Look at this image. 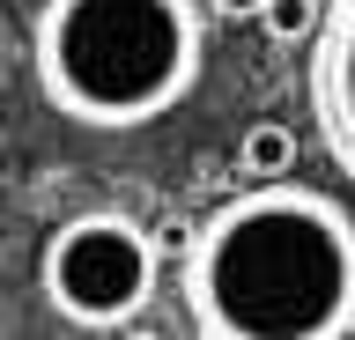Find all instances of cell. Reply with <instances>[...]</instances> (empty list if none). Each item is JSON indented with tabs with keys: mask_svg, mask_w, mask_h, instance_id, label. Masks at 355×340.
<instances>
[{
	"mask_svg": "<svg viewBox=\"0 0 355 340\" xmlns=\"http://www.w3.org/2000/svg\"><path fill=\"white\" fill-rule=\"evenodd\" d=\"M207 8H215V15H230V23H244V15L259 23V8H266V0H207Z\"/></svg>",
	"mask_w": 355,
	"mask_h": 340,
	"instance_id": "cell-8",
	"label": "cell"
},
{
	"mask_svg": "<svg viewBox=\"0 0 355 340\" xmlns=\"http://www.w3.org/2000/svg\"><path fill=\"white\" fill-rule=\"evenodd\" d=\"M44 104L89 134H141L193 96L207 67L200 0H44L30 23Z\"/></svg>",
	"mask_w": 355,
	"mask_h": 340,
	"instance_id": "cell-2",
	"label": "cell"
},
{
	"mask_svg": "<svg viewBox=\"0 0 355 340\" xmlns=\"http://www.w3.org/2000/svg\"><path fill=\"white\" fill-rule=\"evenodd\" d=\"M259 23H266V37H274V45H311V37H318V23H326V8H318V0H266Z\"/></svg>",
	"mask_w": 355,
	"mask_h": 340,
	"instance_id": "cell-6",
	"label": "cell"
},
{
	"mask_svg": "<svg viewBox=\"0 0 355 340\" xmlns=\"http://www.w3.org/2000/svg\"><path fill=\"white\" fill-rule=\"evenodd\" d=\"M178 296L200 340H348L355 215L318 185L252 178L200 222Z\"/></svg>",
	"mask_w": 355,
	"mask_h": 340,
	"instance_id": "cell-1",
	"label": "cell"
},
{
	"mask_svg": "<svg viewBox=\"0 0 355 340\" xmlns=\"http://www.w3.org/2000/svg\"><path fill=\"white\" fill-rule=\"evenodd\" d=\"M0 15H8V0H0Z\"/></svg>",
	"mask_w": 355,
	"mask_h": 340,
	"instance_id": "cell-9",
	"label": "cell"
},
{
	"mask_svg": "<svg viewBox=\"0 0 355 340\" xmlns=\"http://www.w3.org/2000/svg\"><path fill=\"white\" fill-rule=\"evenodd\" d=\"M237 170H244V178H296V134H288L282 118L244 126V141H237Z\"/></svg>",
	"mask_w": 355,
	"mask_h": 340,
	"instance_id": "cell-5",
	"label": "cell"
},
{
	"mask_svg": "<svg viewBox=\"0 0 355 340\" xmlns=\"http://www.w3.org/2000/svg\"><path fill=\"white\" fill-rule=\"evenodd\" d=\"M155 267H163V244L133 215L89 207V215H67L44 237L37 289L82 333H126L133 318L155 303Z\"/></svg>",
	"mask_w": 355,
	"mask_h": 340,
	"instance_id": "cell-3",
	"label": "cell"
},
{
	"mask_svg": "<svg viewBox=\"0 0 355 340\" xmlns=\"http://www.w3.org/2000/svg\"><path fill=\"white\" fill-rule=\"evenodd\" d=\"M193 237H200V229H193V222H178V215L155 229V244H163V251H193Z\"/></svg>",
	"mask_w": 355,
	"mask_h": 340,
	"instance_id": "cell-7",
	"label": "cell"
},
{
	"mask_svg": "<svg viewBox=\"0 0 355 340\" xmlns=\"http://www.w3.org/2000/svg\"><path fill=\"white\" fill-rule=\"evenodd\" d=\"M311 126L333 170L355 185V0H333L311 37Z\"/></svg>",
	"mask_w": 355,
	"mask_h": 340,
	"instance_id": "cell-4",
	"label": "cell"
}]
</instances>
